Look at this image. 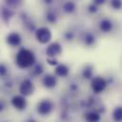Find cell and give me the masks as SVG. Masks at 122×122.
<instances>
[{
	"label": "cell",
	"mask_w": 122,
	"mask_h": 122,
	"mask_svg": "<svg viewBox=\"0 0 122 122\" xmlns=\"http://www.w3.org/2000/svg\"><path fill=\"white\" fill-rule=\"evenodd\" d=\"M5 73H6V68H5L4 65H2V66H1V74L4 75Z\"/></svg>",
	"instance_id": "7402d4cb"
},
{
	"label": "cell",
	"mask_w": 122,
	"mask_h": 122,
	"mask_svg": "<svg viewBox=\"0 0 122 122\" xmlns=\"http://www.w3.org/2000/svg\"><path fill=\"white\" fill-rule=\"evenodd\" d=\"M89 8H90V10L91 11H95L96 10V7H95V4L94 3H93V5H91Z\"/></svg>",
	"instance_id": "44dd1931"
},
{
	"label": "cell",
	"mask_w": 122,
	"mask_h": 122,
	"mask_svg": "<svg viewBox=\"0 0 122 122\" xmlns=\"http://www.w3.org/2000/svg\"><path fill=\"white\" fill-rule=\"evenodd\" d=\"M91 87H92V91L95 93H100V92H102L106 89L107 81L103 77H101V76L93 77L92 82H91Z\"/></svg>",
	"instance_id": "3957f363"
},
{
	"label": "cell",
	"mask_w": 122,
	"mask_h": 122,
	"mask_svg": "<svg viewBox=\"0 0 122 122\" xmlns=\"http://www.w3.org/2000/svg\"><path fill=\"white\" fill-rule=\"evenodd\" d=\"M42 71H43L42 66H41V65H37V66L35 67V69H34V72H35L36 74H40Z\"/></svg>",
	"instance_id": "d6986e66"
},
{
	"label": "cell",
	"mask_w": 122,
	"mask_h": 122,
	"mask_svg": "<svg viewBox=\"0 0 122 122\" xmlns=\"http://www.w3.org/2000/svg\"><path fill=\"white\" fill-rule=\"evenodd\" d=\"M11 104L16 110H24L27 106V101L23 95H15L11 99Z\"/></svg>",
	"instance_id": "52a82bcc"
},
{
	"label": "cell",
	"mask_w": 122,
	"mask_h": 122,
	"mask_svg": "<svg viewBox=\"0 0 122 122\" xmlns=\"http://www.w3.org/2000/svg\"><path fill=\"white\" fill-rule=\"evenodd\" d=\"M15 62L19 68L26 69L33 65V63L35 62V57H34V54L30 50L21 49L16 54Z\"/></svg>",
	"instance_id": "6da1fadb"
},
{
	"label": "cell",
	"mask_w": 122,
	"mask_h": 122,
	"mask_svg": "<svg viewBox=\"0 0 122 122\" xmlns=\"http://www.w3.org/2000/svg\"><path fill=\"white\" fill-rule=\"evenodd\" d=\"M111 5H112V7L113 9L119 10V9L122 7V2H121L120 0H113V1H112Z\"/></svg>",
	"instance_id": "2e32d148"
},
{
	"label": "cell",
	"mask_w": 122,
	"mask_h": 122,
	"mask_svg": "<svg viewBox=\"0 0 122 122\" xmlns=\"http://www.w3.org/2000/svg\"><path fill=\"white\" fill-rule=\"evenodd\" d=\"M42 83H43L44 87H46L48 89H51V88L55 87L57 81H56V78L54 77V75H52V74H47V75H45L43 77Z\"/></svg>",
	"instance_id": "9c48e42d"
},
{
	"label": "cell",
	"mask_w": 122,
	"mask_h": 122,
	"mask_svg": "<svg viewBox=\"0 0 122 122\" xmlns=\"http://www.w3.org/2000/svg\"><path fill=\"white\" fill-rule=\"evenodd\" d=\"M62 52V47L58 42H53L48 46L46 49V53L50 58H53L56 55H59Z\"/></svg>",
	"instance_id": "8992f818"
},
{
	"label": "cell",
	"mask_w": 122,
	"mask_h": 122,
	"mask_svg": "<svg viewBox=\"0 0 122 122\" xmlns=\"http://www.w3.org/2000/svg\"><path fill=\"white\" fill-rule=\"evenodd\" d=\"M99 29L103 32H109L112 29V23L110 19H103L99 23Z\"/></svg>",
	"instance_id": "30bf717a"
},
{
	"label": "cell",
	"mask_w": 122,
	"mask_h": 122,
	"mask_svg": "<svg viewBox=\"0 0 122 122\" xmlns=\"http://www.w3.org/2000/svg\"><path fill=\"white\" fill-rule=\"evenodd\" d=\"M35 37L39 43L46 44L51 39V32L50 29H48L46 27H42L36 30Z\"/></svg>",
	"instance_id": "7a4b0ae2"
},
{
	"label": "cell",
	"mask_w": 122,
	"mask_h": 122,
	"mask_svg": "<svg viewBox=\"0 0 122 122\" xmlns=\"http://www.w3.org/2000/svg\"><path fill=\"white\" fill-rule=\"evenodd\" d=\"M85 119L87 122H99L101 119V116L99 113L95 112H90L85 114Z\"/></svg>",
	"instance_id": "7c38bea8"
},
{
	"label": "cell",
	"mask_w": 122,
	"mask_h": 122,
	"mask_svg": "<svg viewBox=\"0 0 122 122\" xmlns=\"http://www.w3.org/2000/svg\"><path fill=\"white\" fill-rule=\"evenodd\" d=\"M83 75L85 76V78H91L92 75V69H85L83 71Z\"/></svg>",
	"instance_id": "e0dca14e"
},
{
	"label": "cell",
	"mask_w": 122,
	"mask_h": 122,
	"mask_svg": "<svg viewBox=\"0 0 122 122\" xmlns=\"http://www.w3.org/2000/svg\"><path fill=\"white\" fill-rule=\"evenodd\" d=\"M53 109V104L50 100H42L37 105V112L41 115H48L51 112Z\"/></svg>",
	"instance_id": "5b68a950"
},
{
	"label": "cell",
	"mask_w": 122,
	"mask_h": 122,
	"mask_svg": "<svg viewBox=\"0 0 122 122\" xmlns=\"http://www.w3.org/2000/svg\"><path fill=\"white\" fill-rule=\"evenodd\" d=\"M112 118L116 122H122V107H116L113 110Z\"/></svg>",
	"instance_id": "4fadbf2b"
},
{
	"label": "cell",
	"mask_w": 122,
	"mask_h": 122,
	"mask_svg": "<svg viewBox=\"0 0 122 122\" xmlns=\"http://www.w3.org/2000/svg\"><path fill=\"white\" fill-rule=\"evenodd\" d=\"M47 19L50 22H54L55 21V15L53 13H48L47 14Z\"/></svg>",
	"instance_id": "ac0fdd59"
},
{
	"label": "cell",
	"mask_w": 122,
	"mask_h": 122,
	"mask_svg": "<svg viewBox=\"0 0 122 122\" xmlns=\"http://www.w3.org/2000/svg\"><path fill=\"white\" fill-rule=\"evenodd\" d=\"M7 43L12 47H16L21 43V36L17 32H10L7 36Z\"/></svg>",
	"instance_id": "ba28073f"
},
{
	"label": "cell",
	"mask_w": 122,
	"mask_h": 122,
	"mask_svg": "<svg viewBox=\"0 0 122 122\" xmlns=\"http://www.w3.org/2000/svg\"><path fill=\"white\" fill-rule=\"evenodd\" d=\"M28 122H35L34 120H30V121H28Z\"/></svg>",
	"instance_id": "603a6c76"
},
{
	"label": "cell",
	"mask_w": 122,
	"mask_h": 122,
	"mask_svg": "<svg viewBox=\"0 0 122 122\" xmlns=\"http://www.w3.org/2000/svg\"><path fill=\"white\" fill-rule=\"evenodd\" d=\"M47 61H48V63L51 64V65H56V66H57V64H58V63H57V60H56V59H53V58H48Z\"/></svg>",
	"instance_id": "ffe728a7"
},
{
	"label": "cell",
	"mask_w": 122,
	"mask_h": 122,
	"mask_svg": "<svg viewBox=\"0 0 122 122\" xmlns=\"http://www.w3.org/2000/svg\"><path fill=\"white\" fill-rule=\"evenodd\" d=\"M94 42H95V38H94V36H93L92 33H87V34L85 35V37H84V43H85L86 45L91 46V45H92Z\"/></svg>",
	"instance_id": "9a60e30c"
},
{
	"label": "cell",
	"mask_w": 122,
	"mask_h": 122,
	"mask_svg": "<svg viewBox=\"0 0 122 122\" xmlns=\"http://www.w3.org/2000/svg\"><path fill=\"white\" fill-rule=\"evenodd\" d=\"M63 10L66 11V12H72L74 10H75V4L73 2H66L64 5H63Z\"/></svg>",
	"instance_id": "5bb4252c"
},
{
	"label": "cell",
	"mask_w": 122,
	"mask_h": 122,
	"mask_svg": "<svg viewBox=\"0 0 122 122\" xmlns=\"http://www.w3.org/2000/svg\"><path fill=\"white\" fill-rule=\"evenodd\" d=\"M19 92L23 96H29L34 92V85L30 79H24L19 86Z\"/></svg>",
	"instance_id": "277c9868"
},
{
	"label": "cell",
	"mask_w": 122,
	"mask_h": 122,
	"mask_svg": "<svg viewBox=\"0 0 122 122\" xmlns=\"http://www.w3.org/2000/svg\"><path fill=\"white\" fill-rule=\"evenodd\" d=\"M54 71H55V74L60 76V77H65L69 73V68L66 65H64V64L57 65Z\"/></svg>",
	"instance_id": "8fae6325"
}]
</instances>
